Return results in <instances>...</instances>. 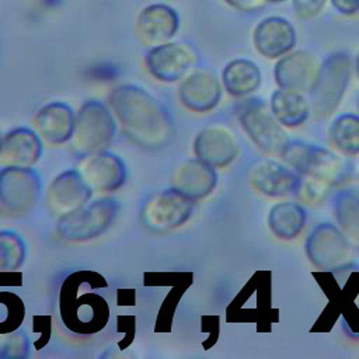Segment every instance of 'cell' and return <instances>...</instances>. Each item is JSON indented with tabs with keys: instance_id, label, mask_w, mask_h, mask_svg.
I'll use <instances>...</instances> for the list:
<instances>
[{
	"instance_id": "4dcf8cb0",
	"label": "cell",
	"mask_w": 359,
	"mask_h": 359,
	"mask_svg": "<svg viewBox=\"0 0 359 359\" xmlns=\"http://www.w3.org/2000/svg\"><path fill=\"white\" fill-rule=\"evenodd\" d=\"M330 4L342 17L352 18L359 15V0H330Z\"/></svg>"
},
{
	"instance_id": "8992f818",
	"label": "cell",
	"mask_w": 359,
	"mask_h": 359,
	"mask_svg": "<svg viewBox=\"0 0 359 359\" xmlns=\"http://www.w3.org/2000/svg\"><path fill=\"white\" fill-rule=\"evenodd\" d=\"M41 194L38 174L20 165L0 171V205L10 216H22L36 203Z\"/></svg>"
},
{
	"instance_id": "277c9868",
	"label": "cell",
	"mask_w": 359,
	"mask_h": 359,
	"mask_svg": "<svg viewBox=\"0 0 359 359\" xmlns=\"http://www.w3.org/2000/svg\"><path fill=\"white\" fill-rule=\"evenodd\" d=\"M118 205L114 199L105 198L60 216L57 233L69 241H86L104 233L116 216Z\"/></svg>"
},
{
	"instance_id": "6da1fadb",
	"label": "cell",
	"mask_w": 359,
	"mask_h": 359,
	"mask_svg": "<svg viewBox=\"0 0 359 359\" xmlns=\"http://www.w3.org/2000/svg\"><path fill=\"white\" fill-rule=\"evenodd\" d=\"M109 105L125 133L139 146L158 149L171 135V119L150 93L133 84H122L109 94Z\"/></svg>"
},
{
	"instance_id": "83f0119b",
	"label": "cell",
	"mask_w": 359,
	"mask_h": 359,
	"mask_svg": "<svg viewBox=\"0 0 359 359\" xmlns=\"http://www.w3.org/2000/svg\"><path fill=\"white\" fill-rule=\"evenodd\" d=\"M28 353V339L22 331L0 335V358H22Z\"/></svg>"
},
{
	"instance_id": "52a82bcc",
	"label": "cell",
	"mask_w": 359,
	"mask_h": 359,
	"mask_svg": "<svg viewBox=\"0 0 359 359\" xmlns=\"http://www.w3.org/2000/svg\"><path fill=\"white\" fill-rule=\"evenodd\" d=\"M198 63V52L184 42H165L149 49L144 65L149 73L161 83H175L191 73Z\"/></svg>"
},
{
	"instance_id": "7402d4cb",
	"label": "cell",
	"mask_w": 359,
	"mask_h": 359,
	"mask_svg": "<svg viewBox=\"0 0 359 359\" xmlns=\"http://www.w3.org/2000/svg\"><path fill=\"white\" fill-rule=\"evenodd\" d=\"M280 153L286 161L306 174L317 175L335 165V156L316 146L293 143L285 146Z\"/></svg>"
},
{
	"instance_id": "ffe728a7",
	"label": "cell",
	"mask_w": 359,
	"mask_h": 359,
	"mask_svg": "<svg viewBox=\"0 0 359 359\" xmlns=\"http://www.w3.org/2000/svg\"><path fill=\"white\" fill-rule=\"evenodd\" d=\"M251 182L264 194L286 195L299 185V178L292 171L273 161H261L251 168Z\"/></svg>"
},
{
	"instance_id": "4316f807",
	"label": "cell",
	"mask_w": 359,
	"mask_h": 359,
	"mask_svg": "<svg viewBox=\"0 0 359 359\" xmlns=\"http://www.w3.org/2000/svg\"><path fill=\"white\" fill-rule=\"evenodd\" d=\"M24 318V304L11 292H0V334L15 331Z\"/></svg>"
},
{
	"instance_id": "7c38bea8",
	"label": "cell",
	"mask_w": 359,
	"mask_h": 359,
	"mask_svg": "<svg viewBox=\"0 0 359 359\" xmlns=\"http://www.w3.org/2000/svg\"><path fill=\"white\" fill-rule=\"evenodd\" d=\"M240 122L251 139L264 150H283L286 137L268 107L259 100H250L240 109Z\"/></svg>"
},
{
	"instance_id": "1f68e13d",
	"label": "cell",
	"mask_w": 359,
	"mask_h": 359,
	"mask_svg": "<svg viewBox=\"0 0 359 359\" xmlns=\"http://www.w3.org/2000/svg\"><path fill=\"white\" fill-rule=\"evenodd\" d=\"M355 72H356V76L359 79V53L356 56V60H355Z\"/></svg>"
},
{
	"instance_id": "2e32d148",
	"label": "cell",
	"mask_w": 359,
	"mask_h": 359,
	"mask_svg": "<svg viewBox=\"0 0 359 359\" xmlns=\"http://www.w3.org/2000/svg\"><path fill=\"white\" fill-rule=\"evenodd\" d=\"M81 175L93 189L114 191L123 184L126 170L121 158L101 151L90 156V158L83 164Z\"/></svg>"
},
{
	"instance_id": "d6a6232c",
	"label": "cell",
	"mask_w": 359,
	"mask_h": 359,
	"mask_svg": "<svg viewBox=\"0 0 359 359\" xmlns=\"http://www.w3.org/2000/svg\"><path fill=\"white\" fill-rule=\"evenodd\" d=\"M290 0H268L269 4H283V3H287Z\"/></svg>"
},
{
	"instance_id": "cb8c5ba5",
	"label": "cell",
	"mask_w": 359,
	"mask_h": 359,
	"mask_svg": "<svg viewBox=\"0 0 359 359\" xmlns=\"http://www.w3.org/2000/svg\"><path fill=\"white\" fill-rule=\"evenodd\" d=\"M304 223V210L297 205L283 203L273 208L271 213L272 230L283 238L294 237Z\"/></svg>"
},
{
	"instance_id": "484cf974",
	"label": "cell",
	"mask_w": 359,
	"mask_h": 359,
	"mask_svg": "<svg viewBox=\"0 0 359 359\" xmlns=\"http://www.w3.org/2000/svg\"><path fill=\"white\" fill-rule=\"evenodd\" d=\"M331 137L337 147L345 151L359 150V118L353 115H345L335 121Z\"/></svg>"
},
{
	"instance_id": "ba28073f",
	"label": "cell",
	"mask_w": 359,
	"mask_h": 359,
	"mask_svg": "<svg viewBox=\"0 0 359 359\" xmlns=\"http://www.w3.org/2000/svg\"><path fill=\"white\" fill-rule=\"evenodd\" d=\"M180 27L181 18L177 8L160 1L142 7L135 18V35L147 48L172 41Z\"/></svg>"
},
{
	"instance_id": "9a60e30c",
	"label": "cell",
	"mask_w": 359,
	"mask_h": 359,
	"mask_svg": "<svg viewBox=\"0 0 359 359\" xmlns=\"http://www.w3.org/2000/svg\"><path fill=\"white\" fill-rule=\"evenodd\" d=\"M194 151L198 160L212 167H223L234 158L237 142L229 129L223 126H209L196 136Z\"/></svg>"
},
{
	"instance_id": "d6986e66",
	"label": "cell",
	"mask_w": 359,
	"mask_h": 359,
	"mask_svg": "<svg viewBox=\"0 0 359 359\" xmlns=\"http://www.w3.org/2000/svg\"><path fill=\"white\" fill-rule=\"evenodd\" d=\"M42 144L35 132L27 128L11 130L1 139L0 157L3 163L29 167L41 157Z\"/></svg>"
},
{
	"instance_id": "3957f363",
	"label": "cell",
	"mask_w": 359,
	"mask_h": 359,
	"mask_svg": "<svg viewBox=\"0 0 359 359\" xmlns=\"http://www.w3.org/2000/svg\"><path fill=\"white\" fill-rule=\"evenodd\" d=\"M115 135V121L109 109L100 101L86 102L74 122L73 150L80 157L104 151Z\"/></svg>"
},
{
	"instance_id": "d4e9b609",
	"label": "cell",
	"mask_w": 359,
	"mask_h": 359,
	"mask_svg": "<svg viewBox=\"0 0 359 359\" xmlns=\"http://www.w3.org/2000/svg\"><path fill=\"white\" fill-rule=\"evenodd\" d=\"M25 257V245L21 237L13 231H0V271L17 269Z\"/></svg>"
},
{
	"instance_id": "30bf717a",
	"label": "cell",
	"mask_w": 359,
	"mask_h": 359,
	"mask_svg": "<svg viewBox=\"0 0 359 359\" xmlns=\"http://www.w3.org/2000/svg\"><path fill=\"white\" fill-rule=\"evenodd\" d=\"M252 45L266 59H279L292 52L297 42V32L290 20L282 15H266L252 29Z\"/></svg>"
},
{
	"instance_id": "e0dca14e",
	"label": "cell",
	"mask_w": 359,
	"mask_h": 359,
	"mask_svg": "<svg viewBox=\"0 0 359 359\" xmlns=\"http://www.w3.org/2000/svg\"><path fill=\"white\" fill-rule=\"evenodd\" d=\"M216 184L213 167L201 160L182 163L172 175V188L192 201L208 195Z\"/></svg>"
},
{
	"instance_id": "8fae6325",
	"label": "cell",
	"mask_w": 359,
	"mask_h": 359,
	"mask_svg": "<svg viewBox=\"0 0 359 359\" xmlns=\"http://www.w3.org/2000/svg\"><path fill=\"white\" fill-rule=\"evenodd\" d=\"M320 66L314 53L309 50H292L278 59L273 70L275 81L279 88L310 93Z\"/></svg>"
},
{
	"instance_id": "f1b7e54d",
	"label": "cell",
	"mask_w": 359,
	"mask_h": 359,
	"mask_svg": "<svg viewBox=\"0 0 359 359\" xmlns=\"http://www.w3.org/2000/svg\"><path fill=\"white\" fill-rule=\"evenodd\" d=\"M330 0H292V8L299 20H314L328 7Z\"/></svg>"
},
{
	"instance_id": "f546056e",
	"label": "cell",
	"mask_w": 359,
	"mask_h": 359,
	"mask_svg": "<svg viewBox=\"0 0 359 359\" xmlns=\"http://www.w3.org/2000/svg\"><path fill=\"white\" fill-rule=\"evenodd\" d=\"M229 8L243 13V14H254L266 7L268 0H222Z\"/></svg>"
},
{
	"instance_id": "836d02e7",
	"label": "cell",
	"mask_w": 359,
	"mask_h": 359,
	"mask_svg": "<svg viewBox=\"0 0 359 359\" xmlns=\"http://www.w3.org/2000/svg\"><path fill=\"white\" fill-rule=\"evenodd\" d=\"M0 147H1V136H0Z\"/></svg>"
},
{
	"instance_id": "603a6c76",
	"label": "cell",
	"mask_w": 359,
	"mask_h": 359,
	"mask_svg": "<svg viewBox=\"0 0 359 359\" xmlns=\"http://www.w3.org/2000/svg\"><path fill=\"white\" fill-rule=\"evenodd\" d=\"M271 111L276 119L287 126L300 125L309 115V102L303 93L279 88L272 94Z\"/></svg>"
},
{
	"instance_id": "5bb4252c",
	"label": "cell",
	"mask_w": 359,
	"mask_h": 359,
	"mask_svg": "<svg viewBox=\"0 0 359 359\" xmlns=\"http://www.w3.org/2000/svg\"><path fill=\"white\" fill-rule=\"evenodd\" d=\"M178 95L185 108L195 112H206L219 104L222 84L212 72L195 70L181 80Z\"/></svg>"
},
{
	"instance_id": "7a4b0ae2",
	"label": "cell",
	"mask_w": 359,
	"mask_h": 359,
	"mask_svg": "<svg viewBox=\"0 0 359 359\" xmlns=\"http://www.w3.org/2000/svg\"><path fill=\"white\" fill-rule=\"evenodd\" d=\"M104 279L88 271L72 273L60 289V316L65 325L77 334L100 331L108 321L107 300L95 292Z\"/></svg>"
},
{
	"instance_id": "44dd1931",
	"label": "cell",
	"mask_w": 359,
	"mask_h": 359,
	"mask_svg": "<svg viewBox=\"0 0 359 359\" xmlns=\"http://www.w3.org/2000/svg\"><path fill=\"white\" fill-rule=\"evenodd\" d=\"M261 84V70L250 59L238 57L230 60L222 72V86L233 97H244Z\"/></svg>"
},
{
	"instance_id": "9c48e42d",
	"label": "cell",
	"mask_w": 359,
	"mask_h": 359,
	"mask_svg": "<svg viewBox=\"0 0 359 359\" xmlns=\"http://www.w3.org/2000/svg\"><path fill=\"white\" fill-rule=\"evenodd\" d=\"M194 201L171 188L151 195L142 212V219L149 229L170 230L188 220Z\"/></svg>"
},
{
	"instance_id": "5b68a950",
	"label": "cell",
	"mask_w": 359,
	"mask_h": 359,
	"mask_svg": "<svg viewBox=\"0 0 359 359\" xmlns=\"http://www.w3.org/2000/svg\"><path fill=\"white\" fill-rule=\"evenodd\" d=\"M351 77V59L345 52H334L320 66L310 90L313 104L321 114H331L342 100Z\"/></svg>"
},
{
	"instance_id": "4fadbf2b",
	"label": "cell",
	"mask_w": 359,
	"mask_h": 359,
	"mask_svg": "<svg viewBox=\"0 0 359 359\" xmlns=\"http://www.w3.org/2000/svg\"><path fill=\"white\" fill-rule=\"evenodd\" d=\"M91 187L77 171H65L49 185L46 202L55 215H67L87 203L91 196Z\"/></svg>"
},
{
	"instance_id": "ac0fdd59",
	"label": "cell",
	"mask_w": 359,
	"mask_h": 359,
	"mask_svg": "<svg viewBox=\"0 0 359 359\" xmlns=\"http://www.w3.org/2000/svg\"><path fill=\"white\" fill-rule=\"evenodd\" d=\"M74 122L73 111L65 102H50L42 107L35 116L38 132L52 144L67 142L73 136Z\"/></svg>"
}]
</instances>
